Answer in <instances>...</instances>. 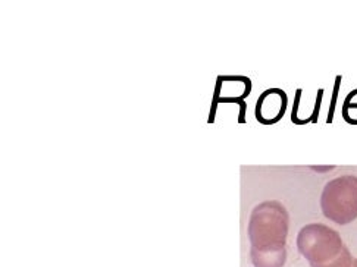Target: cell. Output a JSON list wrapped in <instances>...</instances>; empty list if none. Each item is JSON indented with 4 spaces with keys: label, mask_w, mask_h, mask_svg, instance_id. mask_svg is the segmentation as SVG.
<instances>
[{
    "label": "cell",
    "mask_w": 357,
    "mask_h": 267,
    "mask_svg": "<svg viewBox=\"0 0 357 267\" xmlns=\"http://www.w3.org/2000/svg\"><path fill=\"white\" fill-rule=\"evenodd\" d=\"M290 215L275 200L257 204L249 219L250 260L255 267H284Z\"/></svg>",
    "instance_id": "obj_1"
},
{
    "label": "cell",
    "mask_w": 357,
    "mask_h": 267,
    "mask_svg": "<svg viewBox=\"0 0 357 267\" xmlns=\"http://www.w3.org/2000/svg\"><path fill=\"white\" fill-rule=\"evenodd\" d=\"M297 248L310 267H351L350 250L340 234L324 223H309L297 235Z\"/></svg>",
    "instance_id": "obj_2"
},
{
    "label": "cell",
    "mask_w": 357,
    "mask_h": 267,
    "mask_svg": "<svg viewBox=\"0 0 357 267\" xmlns=\"http://www.w3.org/2000/svg\"><path fill=\"white\" fill-rule=\"evenodd\" d=\"M321 208L326 219L341 227L357 219V176L342 175L329 181L321 194Z\"/></svg>",
    "instance_id": "obj_3"
},
{
    "label": "cell",
    "mask_w": 357,
    "mask_h": 267,
    "mask_svg": "<svg viewBox=\"0 0 357 267\" xmlns=\"http://www.w3.org/2000/svg\"><path fill=\"white\" fill-rule=\"evenodd\" d=\"M288 98L285 91L269 89L260 94L256 103V119L264 125H272L281 121L285 114Z\"/></svg>",
    "instance_id": "obj_4"
},
{
    "label": "cell",
    "mask_w": 357,
    "mask_h": 267,
    "mask_svg": "<svg viewBox=\"0 0 357 267\" xmlns=\"http://www.w3.org/2000/svg\"><path fill=\"white\" fill-rule=\"evenodd\" d=\"M350 109H357V90L351 91L347 96L346 102H344V106H342V114H347Z\"/></svg>",
    "instance_id": "obj_5"
},
{
    "label": "cell",
    "mask_w": 357,
    "mask_h": 267,
    "mask_svg": "<svg viewBox=\"0 0 357 267\" xmlns=\"http://www.w3.org/2000/svg\"><path fill=\"white\" fill-rule=\"evenodd\" d=\"M351 267H357V259L353 260V266H351Z\"/></svg>",
    "instance_id": "obj_6"
}]
</instances>
